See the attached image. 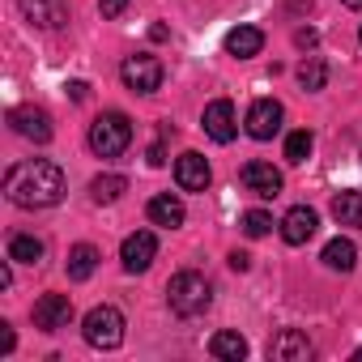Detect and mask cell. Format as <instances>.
<instances>
[{
	"instance_id": "obj_1",
	"label": "cell",
	"mask_w": 362,
	"mask_h": 362,
	"mask_svg": "<svg viewBox=\"0 0 362 362\" xmlns=\"http://www.w3.org/2000/svg\"><path fill=\"white\" fill-rule=\"evenodd\" d=\"M5 197L18 205V209H52L60 205L64 197V170L47 158H30V162H18L9 166L5 175Z\"/></svg>"
},
{
	"instance_id": "obj_2",
	"label": "cell",
	"mask_w": 362,
	"mask_h": 362,
	"mask_svg": "<svg viewBox=\"0 0 362 362\" xmlns=\"http://www.w3.org/2000/svg\"><path fill=\"white\" fill-rule=\"evenodd\" d=\"M166 303H170L175 315H184V320L205 315L209 303H214V286H209L197 269H184V273H175V277H170V286H166Z\"/></svg>"
},
{
	"instance_id": "obj_3",
	"label": "cell",
	"mask_w": 362,
	"mask_h": 362,
	"mask_svg": "<svg viewBox=\"0 0 362 362\" xmlns=\"http://www.w3.org/2000/svg\"><path fill=\"white\" fill-rule=\"evenodd\" d=\"M132 145V119L124 111H107L90 124V149L98 158H119Z\"/></svg>"
},
{
	"instance_id": "obj_4",
	"label": "cell",
	"mask_w": 362,
	"mask_h": 362,
	"mask_svg": "<svg viewBox=\"0 0 362 362\" xmlns=\"http://www.w3.org/2000/svg\"><path fill=\"white\" fill-rule=\"evenodd\" d=\"M81 332H86V341L94 349H119L124 345V315L115 307H107V303L90 307L86 320H81Z\"/></svg>"
},
{
	"instance_id": "obj_5",
	"label": "cell",
	"mask_w": 362,
	"mask_h": 362,
	"mask_svg": "<svg viewBox=\"0 0 362 362\" xmlns=\"http://www.w3.org/2000/svg\"><path fill=\"white\" fill-rule=\"evenodd\" d=\"M119 77H124V86H128L132 94H153V90L162 86L166 69H162L158 56H128V60L119 64Z\"/></svg>"
},
{
	"instance_id": "obj_6",
	"label": "cell",
	"mask_w": 362,
	"mask_h": 362,
	"mask_svg": "<svg viewBox=\"0 0 362 362\" xmlns=\"http://www.w3.org/2000/svg\"><path fill=\"white\" fill-rule=\"evenodd\" d=\"M9 128L18 132V136H26V141H35V145H47L52 141V115L43 111V107H35V103H22V107H13L9 111Z\"/></svg>"
},
{
	"instance_id": "obj_7",
	"label": "cell",
	"mask_w": 362,
	"mask_h": 362,
	"mask_svg": "<svg viewBox=\"0 0 362 362\" xmlns=\"http://www.w3.org/2000/svg\"><path fill=\"white\" fill-rule=\"evenodd\" d=\"M73 324V298L69 294H43L35 303V328L39 332H60Z\"/></svg>"
},
{
	"instance_id": "obj_8",
	"label": "cell",
	"mask_w": 362,
	"mask_h": 362,
	"mask_svg": "<svg viewBox=\"0 0 362 362\" xmlns=\"http://www.w3.org/2000/svg\"><path fill=\"white\" fill-rule=\"evenodd\" d=\"M281 119H286V107H281L277 98H260V103H252V111H247V132H252L256 141H273V136L281 132Z\"/></svg>"
},
{
	"instance_id": "obj_9",
	"label": "cell",
	"mask_w": 362,
	"mask_h": 362,
	"mask_svg": "<svg viewBox=\"0 0 362 362\" xmlns=\"http://www.w3.org/2000/svg\"><path fill=\"white\" fill-rule=\"evenodd\" d=\"M18 9L39 30H60L69 22V0H18Z\"/></svg>"
},
{
	"instance_id": "obj_10",
	"label": "cell",
	"mask_w": 362,
	"mask_h": 362,
	"mask_svg": "<svg viewBox=\"0 0 362 362\" xmlns=\"http://www.w3.org/2000/svg\"><path fill=\"white\" fill-rule=\"evenodd\" d=\"M209 179H214V170H209V162L197 149H188V153L175 158V184L184 188V192H205Z\"/></svg>"
},
{
	"instance_id": "obj_11",
	"label": "cell",
	"mask_w": 362,
	"mask_h": 362,
	"mask_svg": "<svg viewBox=\"0 0 362 362\" xmlns=\"http://www.w3.org/2000/svg\"><path fill=\"white\" fill-rule=\"evenodd\" d=\"M239 179H243L247 192H256V197H264V201H273V197L281 192V170H277L273 162H247V166L239 170Z\"/></svg>"
},
{
	"instance_id": "obj_12",
	"label": "cell",
	"mask_w": 362,
	"mask_h": 362,
	"mask_svg": "<svg viewBox=\"0 0 362 362\" xmlns=\"http://www.w3.org/2000/svg\"><path fill=\"white\" fill-rule=\"evenodd\" d=\"M153 256H158V239H153L149 230L128 235V239H124V247H119V260H124V269H128V273H145V269L153 264Z\"/></svg>"
},
{
	"instance_id": "obj_13",
	"label": "cell",
	"mask_w": 362,
	"mask_h": 362,
	"mask_svg": "<svg viewBox=\"0 0 362 362\" xmlns=\"http://www.w3.org/2000/svg\"><path fill=\"white\" fill-rule=\"evenodd\" d=\"M205 132H209L218 145L235 141V132H239V115H235V107H230L226 98H214V103L205 107Z\"/></svg>"
},
{
	"instance_id": "obj_14",
	"label": "cell",
	"mask_w": 362,
	"mask_h": 362,
	"mask_svg": "<svg viewBox=\"0 0 362 362\" xmlns=\"http://www.w3.org/2000/svg\"><path fill=\"white\" fill-rule=\"evenodd\" d=\"M320 230V214L311 209V205H294L286 218H281V239L290 243V247H298V243H307L311 235Z\"/></svg>"
},
{
	"instance_id": "obj_15",
	"label": "cell",
	"mask_w": 362,
	"mask_h": 362,
	"mask_svg": "<svg viewBox=\"0 0 362 362\" xmlns=\"http://www.w3.org/2000/svg\"><path fill=\"white\" fill-rule=\"evenodd\" d=\"M315 349H311V341H307V332H298V328H281L273 341H269V358H277V362H307Z\"/></svg>"
},
{
	"instance_id": "obj_16",
	"label": "cell",
	"mask_w": 362,
	"mask_h": 362,
	"mask_svg": "<svg viewBox=\"0 0 362 362\" xmlns=\"http://www.w3.org/2000/svg\"><path fill=\"white\" fill-rule=\"evenodd\" d=\"M145 214H149V222H153V226H166V230L184 226V218H188L184 201H179V197H170V192H158V197L145 205Z\"/></svg>"
},
{
	"instance_id": "obj_17",
	"label": "cell",
	"mask_w": 362,
	"mask_h": 362,
	"mask_svg": "<svg viewBox=\"0 0 362 362\" xmlns=\"http://www.w3.org/2000/svg\"><path fill=\"white\" fill-rule=\"evenodd\" d=\"M260 47H264V30H256V26H235V30L226 35V52L239 56V60L260 56Z\"/></svg>"
},
{
	"instance_id": "obj_18",
	"label": "cell",
	"mask_w": 362,
	"mask_h": 362,
	"mask_svg": "<svg viewBox=\"0 0 362 362\" xmlns=\"http://www.w3.org/2000/svg\"><path fill=\"white\" fill-rule=\"evenodd\" d=\"M324 264H328L332 273H349V269L358 264V247H354L349 239H332V243H324Z\"/></svg>"
},
{
	"instance_id": "obj_19",
	"label": "cell",
	"mask_w": 362,
	"mask_h": 362,
	"mask_svg": "<svg viewBox=\"0 0 362 362\" xmlns=\"http://www.w3.org/2000/svg\"><path fill=\"white\" fill-rule=\"evenodd\" d=\"M94 269H98V247L77 243V247L69 252V277H73V281H90Z\"/></svg>"
},
{
	"instance_id": "obj_20",
	"label": "cell",
	"mask_w": 362,
	"mask_h": 362,
	"mask_svg": "<svg viewBox=\"0 0 362 362\" xmlns=\"http://www.w3.org/2000/svg\"><path fill=\"white\" fill-rule=\"evenodd\" d=\"M124 192H128V179H124V175H98L94 184H90L94 205H115Z\"/></svg>"
},
{
	"instance_id": "obj_21",
	"label": "cell",
	"mask_w": 362,
	"mask_h": 362,
	"mask_svg": "<svg viewBox=\"0 0 362 362\" xmlns=\"http://www.w3.org/2000/svg\"><path fill=\"white\" fill-rule=\"evenodd\" d=\"M209 354L222 358V362H239V358H247V341H243L239 332H214Z\"/></svg>"
},
{
	"instance_id": "obj_22",
	"label": "cell",
	"mask_w": 362,
	"mask_h": 362,
	"mask_svg": "<svg viewBox=\"0 0 362 362\" xmlns=\"http://www.w3.org/2000/svg\"><path fill=\"white\" fill-rule=\"evenodd\" d=\"M332 218H337L341 226H362V192H337Z\"/></svg>"
},
{
	"instance_id": "obj_23",
	"label": "cell",
	"mask_w": 362,
	"mask_h": 362,
	"mask_svg": "<svg viewBox=\"0 0 362 362\" xmlns=\"http://www.w3.org/2000/svg\"><path fill=\"white\" fill-rule=\"evenodd\" d=\"M298 86H303L307 94L324 90V86H328V64H324L320 56H307V60L298 64Z\"/></svg>"
},
{
	"instance_id": "obj_24",
	"label": "cell",
	"mask_w": 362,
	"mask_h": 362,
	"mask_svg": "<svg viewBox=\"0 0 362 362\" xmlns=\"http://www.w3.org/2000/svg\"><path fill=\"white\" fill-rule=\"evenodd\" d=\"M9 260H18V264H39V260H43V239H35V235H13V239H9Z\"/></svg>"
},
{
	"instance_id": "obj_25",
	"label": "cell",
	"mask_w": 362,
	"mask_h": 362,
	"mask_svg": "<svg viewBox=\"0 0 362 362\" xmlns=\"http://www.w3.org/2000/svg\"><path fill=\"white\" fill-rule=\"evenodd\" d=\"M311 145H315V136H311L307 128L290 132V136H286V162H307V158H311Z\"/></svg>"
},
{
	"instance_id": "obj_26",
	"label": "cell",
	"mask_w": 362,
	"mask_h": 362,
	"mask_svg": "<svg viewBox=\"0 0 362 362\" xmlns=\"http://www.w3.org/2000/svg\"><path fill=\"white\" fill-rule=\"evenodd\" d=\"M273 230V218L264 214V209H252V214H243V235L247 239H264Z\"/></svg>"
},
{
	"instance_id": "obj_27",
	"label": "cell",
	"mask_w": 362,
	"mask_h": 362,
	"mask_svg": "<svg viewBox=\"0 0 362 362\" xmlns=\"http://www.w3.org/2000/svg\"><path fill=\"white\" fill-rule=\"evenodd\" d=\"M124 9H128V0H98V13L103 18H119Z\"/></svg>"
},
{
	"instance_id": "obj_28",
	"label": "cell",
	"mask_w": 362,
	"mask_h": 362,
	"mask_svg": "<svg viewBox=\"0 0 362 362\" xmlns=\"http://www.w3.org/2000/svg\"><path fill=\"white\" fill-rule=\"evenodd\" d=\"M0 354H13V328L0 320Z\"/></svg>"
},
{
	"instance_id": "obj_29",
	"label": "cell",
	"mask_w": 362,
	"mask_h": 362,
	"mask_svg": "<svg viewBox=\"0 0 362 362\" xmlns=\"http://www.w3.org/2000/svg\"><path fill=\"white\" fill-rule=\"evenodd\" d=\"M230 269H235V273H247V269H252V256H247V252H230Z\"/></svg>"
},
{
	"instance_id": "obj_30",
	"label": "cell",
	"mask_w": 362,
	"mask_h": 362,
	"mask_svg": "<svg viewBox=\"0 0 362 362\" xmlns=\"http://www.w3.org/2000/svg\"><path fill=\"white\" fill-rule=\"evenodd\" d=\"M145 162H149V166H162V162H166V149H162V141H158V145H149Z\"/></svg>"
},
{
	"instance_id": "obj_31",
	"label": "cell",
	"mask_w": 362,
	"mask_h": 362,
	"mask_svg": "<svg viewBox=\"0 0 362 362\" xmlns=\"http://www.w3.org/2000/svg\"><path fill=\"white\" fill-rule=\"evenodd\" d=\"M69 90H73V98H77V103H81V98H86V94H90V86H86V81H73V86H69Z\"/></svg>"
},
{
	"instance_id": "obj_32",
	"label": "cell",
	"mask_w": 362,
	"mask_h": 362,
	"mask_svg": "<svg viewBox=\"0 0 362 362\" xmlns=\"http://www.w3.org/2000/svg\"><path fill=\"white\" fill-rule=\"evenodd\" d=\"M315 43V30H298V47H311Z\"/></svg>"
},
{
	"instance_id": "obj_33",
	"label": "cell",
	"mask_w": 362,
	"mask_h": 362,
	"mask_svg": "<svg viewBox=\"0 0 362 362\" xmlns=\"http://www.w3.org/2000/svg\"><path fill=\"white\" fill-rule=\"evenodd\" d=\"M341 5H345V9H362V0H341Z\"/></svg>"
},
{
	"instance_id": "obj_34",
	"label": "cell",
	"mask_w": 362,
	"mask_h": 362,
	"mask_svg": "<svg viewBox=\"0 0 362 362\" xmlns=\"http://www.w3.org/2000/svg\"><path fill=\"white\" fill-rule=\"evenodd\" d=\"M354 358H358V362H362V349H358V354H354Z\"/></svg>"
},
{
	"instance_id": "obj_35",
	"label": "cell",
	"mask_w": 362,
	"mask_h": 362,
	"mask_svg": "<svg viewBox=\"0 0 362 362\" xmlns=\"http://www.w3.org/2000/svg\"><path fill=\"white\" fill-rule=\"evenodd\" d=\"M358 43H362V30H358Z\"/></svg>"
}]
</instances>
